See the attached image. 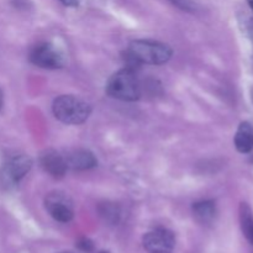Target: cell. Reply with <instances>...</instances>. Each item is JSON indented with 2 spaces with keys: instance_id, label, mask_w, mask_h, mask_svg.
<instances>
[{
  "instance_id": "cell-1",
  "label": "cell",
  "mask_w": 253,
  "mask_h": 253,
  "mask_svg": "<svg viewBox=\"0 0 253 253\" xmlns=\"http://www.w3.org/2000/svg\"><path fill=\"white\" fill-rule=\"evenodd\" d=\"M173 51L168 44L152 40H136L132 41L126 51V67L135 69L141 64H160L167 63L172 57Z\"/></svg>"
},
{
  "instance_id": "cell-2",
  "label": "cell",
  "mask_w": 253,
  "mask_h": 253,
  "mask_svg": "<svg viewBox=\"0 0 253 253\" xmlns=\"http://www.w3.org/2000/svg\"><path fill=\"white\" fill-rule=\"evenodd\" d=\"M106 93L111 98L123 101L138 100L142 94V86L135 69L125 67L114 73L106 83Z\"/></svg>"
},
{
  "instance_id": "cell-3",
  "label": "cell",
  "mask_w": 253,
  "mask_h": 253,
  "mask_svg": "<svg viewBox=\"0 0 253 253\" xmlns=\"http://www.w3.org/2000/svg\"><path fill=\"white\" fill-rule=\"evenodd\" d=\"M52 111L57 120L67 125H79L88 120L91 106L76 95H61L54 99Z\"/></svg>"
},
{
  "instance_id": "cell-4",
  "label": "cell",
  "mask_w": 253,
  "mask_h": 253,
  "mask_svg": "<svg viewBox=\"0 0 253 253\" xmlns=\"http://www.w3.org/2000/svg\"><path fill=\"white\" fill-rule=\"evenodd\" d=\"M32 167V161L26 155H16L10 157L2 166L0 172V180L5 187L16 185Z\"/></svg>"
},
{
  "instance_id": "cell-5",
  "label": "cell",
  "mask_w": 253,
  "mask_h": 253,
  "mask_svg": "<svg viewBox=\"0 0 253 253\" xmlns=\"http://www.w3.org/2000/svg\"><path fill=\"white\" fill-rule=\"evenodd\" d=\"M29 58L32 64L44 69L61 68L64 64L61 52L47 42L36 44L30 52Z\"/></svg>"
},
{
  "instance_id": "cell-6",
  "label": "cell",
  "mask_w": 253,
  "mask_h": 253,
  "mask_svg": "<svg viewBox=\"0 0 253 253\" xmlns=\"http://www.w3.org/2000/svg\"><path fill=\"white\" fill-rule=\"evenodd\" d=\"M44 207L48 214L58 222H69L74 216L72 200L62 192H54L47 195Z\"/></svg>"
},
{
  "instance_id": "cell-7",
  "label": "cell",
  "mask_w": 253,
  "mask_h": 253,
  "mask_svg": "<svg viewBox=\"0 0 253 253\" xmlns=\"http://www.w3.org/2000/svg\"><path fill=\"white\" fill-rule=\"evenodd\" d=\"M143 249L148 253H172L175 246V237L167 229H155L147 232L142 240Z\"/></svg>"
},
{
  "instance_id": "cell-8",
  "label": "cell",
  "mask_w": 253,
  "mask_h": 253,
  "mask_svg": "<svg viewBox=\"0 0 253 253\" xmlns=\"http://www.w3.org/2000/svg\"><path fill=\"white\" fill-rule=\"evenodd\" d=\"M40 165L44 172L53 178H62L68 169L66 158L54 150L43 151L40 156Z\"/></svg>"
},
{
  "instance_id": "cell-9",
  "label": "cell",
  "mask_w": 253,
  "mask_h": 253,
  "mask_svg": "<svg viewBox=\"0 0 253 253\" xmlns=\"http://www.w3.org/2000/svg\"><path fill=\"white\" fill-rule=\"evenodd\" d=\"M67 167L74 170H86L94 168L98 163L95 156L86 150H74L71 151L66 156Z\"/></svg>"
},
{
  "instance_id": "cell-10",
  "label": "cell",
  "mask_w": 253,
  "mask_h": 253,
  "mask_svg": "<svg viewBox=\"0 0 253 253\" xmlns=\"http://www.w3.org/2000/svg\"><path fill=\"white\" fill-rule=\"evenodd\" d=\"M235 146H236V150L241 153H249L253 150L252 124L245 121L239 126L235 135Z\"/></svg>"
},
{
  "instance_id": "cell-11",
  "label": "cell",
  "mask_w": 253,
  "mask_h": 253,
  "mask_svg": "<svg viewBox=\"0 0 253 253\" xmlns=\"http://www.w3.org/2000/svg\"><path fill=\"white\" fill-rule=\"evenodd\" d=\"M193 212L198 221L207 225L212 222L216 216V207L212 200H203L193 204Z\"/></svg>"
},
{
  "instance_id": "cell-12",
  "label": "cell",
  "mask_w": 253,
  "mask_h": 253,
  "mask_svg": "<svg viewBox=\"0 0 253 253\" xmlns=\"http://www.w3.org/2000/svg\"><path fill=\"white\" fill-rule=\"evenodd\" d=\"M240 224L247 241L253 245V211L250 205L245 203L240 205Z\"/></svg>"
},
{
  "instance_id": "cell-13",
  "label": "cell",
  "mask_w": 253,
  "mask_h": 253,
  "mask_svg": "<svg viewBox=\"0 0 253 253\" xmlns=\"http://www.w3.org/2000/svg\"><path fill=\"white\" fill-rule=\"evenodd\" d=\"M101 216L105 219V221L110 222V224H116L120 217V209L118 205L110 204V203H105V204L100 205L99 208Z\"/></svg>"
},
{
  "instance_id": "cell-14",
  "label": "cell",
  "mask_w": 253,
  "mask_h": 253,
  "mask_svg": "<svg viewBox=\"0 0 253 253\" xmlns=\"http://www.w3.org/2000/svg\"><path fill=\"white\" fill-rule=\"evenodd\" d=\"M77 247L83 252H91L94 249V244L90 240L86 239V237H83V239H81L77 242Z\"/></svg>"
},
{
  "instance_id": "cell-15",
  "label": "cell",
  "mask_w": 253,
  "mask_h": 253,
  "mask_svg": "<svg viewBox=\"0 0 253 253\" xmlns=\"http://www.w3.org/2000/svg\"><path fill=\"white\" fill-rule=\"evenodd\" d=\"M59 1H61L63 5H66V6H72V7L78 6L79 4V0H59Z\"/></svg>"
},
{
  "instance_id": "cell-16",
  "label": "cell",
  "mask_w": 253,
  "mask_h": 253,
  "mask_svg": "<svg viewBox=\"0 0 253 253\" xmlns=\"http://www.w3.org/2000/svg\"><path fill=\"white\" fill-rule=\"evenodd\" d=\"M2 103H4V95H2V91L0 90V109H1Z\"/></svg>"
},
{
  "instance_id": "cell-17",
  "label": "cell",
  "mask_w": 253,
  "mask_h": 253,
  "mask_svg": "<svg viewBox=\"0 0 253 253\" xmlns=\"http://www.w3.org/2000/svg\"><path fill=\"white\" fill-rule=\"evenodd\" d=\"M247 2H249L250 7H251V9L253 10V0H247Z\"/></svg>"
},
{
  "instance_id": "cell-18",
  "label": "cell",
  "mask_w": 253,
  "mask_h": 253,
  "mask_svg": "<svg viewBox=\"0 0 253 253\" xmlns=\"http://www.w3.org/2000/svg\"><path fill=\"white\" fill-rule=\"evenodd\" d=\"M99 253H109V252H105V251H101V252H99Z\"/></svg>"
}]
</instances>
